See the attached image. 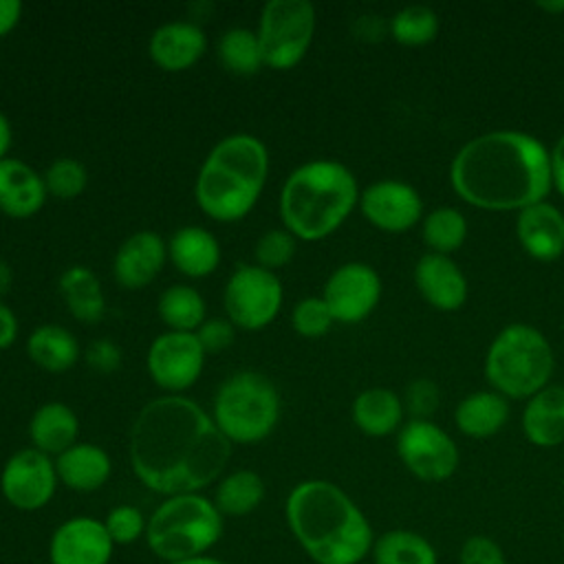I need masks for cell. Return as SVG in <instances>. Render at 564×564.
Wrapping results in <instances>:
<instances>
[{"label":"cell","mask_w":564,"mask_h":564,"mask_svg":"<svg viewBox=\"0 0 564 564\" xmlns=\"http://www.w3.org/2000/svg\"><path fill=\"white\" fill-rule=\"evenodd\" d=\"M207 40L194 22H167L159 26L150 37V57L170 73L185 70L200 59Z\"/></svg>","instance_id":"21"},{"label":"cell","mask_w":564,"mask_h":564,"mask_svg":"<svg viewBox=\"0 0 564 564\" xmlns=\"http://www.w3.org/2000/svg\"><path fill=\"white\" fill-rule=\"evenodd\" d=\"M223 535V513L203 494L167 496L150 516L148 549L163 560L183 562L207 555Z\"/></svg>","instance_id":"6"},{"label":"cell","mask_w":564,"mask_h":564,"mask_svg":"<svg viewBox=\"0 0 564 564\" xmlns=\"http://www.w3.org/2000/svg\"><path fill=\"white\" fill-rule=\"evenodd\" d=\"M441 390L432 379H414L405 390V408L414 419H425L438 408Z\"/></svg>","instance_id":"41"},{"label":"cell","mask_w":564,"mask_h":564,"mask_svg":"<svg viewBox=\"0 0 564 564\" xmlns=\"http://www.w3.org/2000/svg\"><path fill=\"white\" fill-rule=\"evenodd\" d=\"M315 31V9L308 0H271L260 18V48L264 64L293 68L308 51Z\"/></svg>","instance_id":"9"},{"label":"cell","mask_w":564,"mask_h":564,"mask_svg":"<svg viewBox=\"0 0 564 564\" xmlns=\"http://www.w3.org/2000/svg\"><path fill=\"white\" fill-rule=\"evenodd\" d=\"M267 172L269 152L258 137H225L214 145L198 172L196 203L214 220H240L258 203Z\"/></svg>","instance_id":"4"},{"label":"cell","mask_w":564,"mask_h":564,"mask_svg":"<svg viewBox=\"0 0 564 564\" xmlns=\"http://www.w3.org/2000/svg\"><path fill=\"white\" fill-rule=\"evenodd\" d=\"M381 297V280L366 262H346L330 273L322 300L335 322L357 324L366 319Z\"/></svg>","instance_id":"14"},{"label":"cell","mask_w":564,"mask_h":564,"mask_svg":"<svg viewBox=\"0 0 564 564\" xmlns=\"http://www.w3.org/2000/svg\"><path fill=\"white\" fill-rule=\"evenodd\" d=\"M454 192L469 205L494 212L524 209L551 189V156L531 134L494 130L467 141L449 165Z\"/></svg>","instance_id":"2"},{"label":"cell","mask_w":564,"mask_h":564,"mask_svg":"<svg viewBox=\"0 0 564 564\" xmlns=\"http://www.w3.org/2000/svg\"><path fill=\"white\" fill-rule=\"evenodd\" d=\"M88 183V174H86V167L75 161V159H57L48 165L46 174H44V185H46V192L55 198H75L84 192Z\"/></svg>","instance_id":"36"},{"label":"cell","mask_w":564,"mask_h":564,"mask_svg":"<svg viewBox=\"0 0 564 564\" xmlns=\"http://www.w3.org/2000/svg\"><path fill=\"white\" fill-rule=\"evenodd\" d=\"M55 463L48 454L26 447L15 452L2 467L0 491L4 500L20 511H37L46 507L57 487Z\"/></svg>","instance_id":"12"},{"label":"cell","mask_w":564,"mask_h":564,"mask_svg":"<svg viewBox=\"0 0 564 564\" xmlns=\"http://www.w3.org/2000/svg\"><path fill=\"white\" fill-rule=\"evenodd\" d=\"M167 247L154 231H137L121 242L115 253L112 271L121 286L143 289L150 284L165 264Z\"/></svg>","instance_id":"17"},{"label":"cell","mask_w":564,"mask_h":564,"mask_svg":"<svg viewBox=\"0 0 564 564\" xmlns=\"http://www.w3.org/2000/svg\"><path fill=\"white\" fill-rule=\"evenodd\" d=\"M280 416L275 386L260 372L231 375L214 397V423L229 443H258L267 438Z\"/></svg>","instance_id":"8"},{"label":"cell","mask_w":564,"mask_h":564,"mask_svg":"<svg viewBox=\"0 0 564 564\" xmlns=\"http://www.w3.org/2000/svg\"><path fill=\"white\" fill-rule=\"evenodd\" d=\"M18 337V319L15 313L0 302V350L11 346Z\"/></svg>","instance_id":"44"},{"label":"cell","mask_w":564,"mask_h":564,"mask_svg":"<svg viewBox=\"0 0 564 564\" xmlns=\"http://www.w3.org/2000/svg\"><path fill=\"white\" fill-rule=\"evenodd\" d=\"M196 337L205 352H223L234 344L236 330L227 319H205L196 330Z\"/></svg>","instance_id":"42"},{"label":"cell","mask_w":564,"mask_h":564,"mask_svg":"<svg viewBox=\"0 0 564 564\" xmlns=\"http://www.w3.org/2000/svg\"><path fill=\"white\" fill-rule=\"evenodd\" d=\"M522 432L538 447L564 443V388L544 386L522 412Z\"/></svg>","instance_id":"23"},{"label":"cell","mask_w":564,"mask_h":564,"mask_svg":"<svg viewBox=\"0 0 564 564\" xmlns=\"http://www.w3.org/2000/svg\"><path fill=\"white\" fill-rule=\"evenodd\" d=\"M516 234L529 256L555 260L564 251V214L546 200L533 203L518 212Z\"/></svg>","instance_id":"19"},{"label":"cell","mask_w":564,"mask_h":564,"mask_svg":"<svg viewBox=\"0 0 564 564\" xmlns=\"http://www.w3.org/2000/svg\"><path fill=\"white\" fill-rule=\"evenodd\" d=\"M467 236V220L456 207H436L423 218V240L432 253L456 251Z\"/></svg>","instance_id":"34"},{"label":"cell","mask_w":564,"mask_h":564,"mask_svg":"<svg viewBox=\"0 0 564 564\" xmlns=\"http://www.w3.org/2000/svg\"><path fill=\"white\" fill-rule=\"evenodd\" d=\"M282 306V284L278 275L258 264L238 267L225 286V311L231 324L258 330L273 322Z\"/></svg>","instance_id":"10"},{"label":"cell","mask_w":564,"mask_h":564,"mask_svg":"<svg viewBox=\"0 0 564 564\" xmlns=\"http://www.w3.org/2000/svg\"><path fill=\"white\" fill-rule=\"evenodd\" d=\"M289 531L315 564H359L375 544L366 513L335 482L304 480L284 502Z\"/></svg>","instance_id":"3"},{"label":"cell","mask_w":564,"mask_h":564,"mask_svg":"<svg viewBox=\"0 0 564 564\" xmlns=\"http://www.w3.org/2000/svg\"><path fill=\"white\" fill-rule=\"evenodd\" d=\"M170 564H227V562L209 557V555H200V557H192V560H183V562H170Z\"/></svg>","instance_id":"49"},{"label":"cell","mask_w":564,"mask_h":564,"mask_svg":"<svg viewBox=\"0 0 564 564\" xmlns=\"http://www.w3.org/2000/svg\"><path fill=\"white\" fill-rule=\"evenodd\" d=\"M115 542L104 520L73 516L64 520L48 540V564H110Z\"/></svg>","instance_id":"15"},{"label":"cell","mask_w":564,"mask_h":564,"mask_svg":"<svg viewBox=\"0 0 564 564\" xmlns=\"http://www.w3.org/2000/svg\"><path fill=\"white\" fill-rule=\"evenodd\" d=\"M359 205L375 227L390 234L408 231L423 216L419 192L412 185L392 178L368 185L359 196Z\"/></svg>","instance_id":"16"},{"label":"cell","mask_w":564,"mask_h":564,"mask_svg":"<svg viewBox=\"0 0 564 564\" xmlns=\"http://www.w3.org/2000/svg\"><path fill=\"white\" fill-rule=\"evenodd\" d=\"M397 454L405 469L423 482L452 478L460 458L452 436L425 419H412L401 427Z\"/></svg>","instance_id":"11"},{"label":"cell","mask_w":564,"mask_h":564,"mask_svg":"<svg viewBox=\"0 0 564 564\" xmlns=\"http://www.w3.org/2000/svg\"><path fill=\"white\" fill-rule=\"evenodd\" d=\"M458 564H507V557L494 538L476 533L460 544Z\"/></svg>","instance_id":"40"},{"label":"cell","mask_w":564,"mask_h":564,"mask_svg":"<svg viewBox=\"0 0 564 564\" xmlns=\"http://www.w3.org/2000/svg\"><path fill=\"white\" fill-rule=\"evenodd\" d=\"M231 443L192 399L170 394L150 401L130 430L137 478L167 496L198 494L225 469Z\"/></svg>","instance_id":"1"},{"label":"cell","mask_w":564,"mask_h":564,"mask_svg":"<svg viewBox=\"0 0 564 564\" xmlns=\"http://www.w3.org/2000/svg\"><path fill=\"white\" fill-rule=\"evenodd\" d=\"M59 291L66 300L68 311L79 322L95 324L104 317V313H106L104 291H101L99 278L90 269H86L82 264L68 267L59 275Z\"/></svg>","instance_id":"28"},{"label":"cell","mask_w":564,"mask_h":564,"mask_svg":"<svg viewBox=\"0 0 564 564\" xmlns=\"http://www.w3.org/2000/svg\"><path fill=\"white\" fill-rule=\"evenodd\" d=\"M86 361L93 370L110 375L121 366V348L110 339H97L86 348Z\"/></svg>","instance_id":"43"},{"label":"cell","mask_w":564,"mask_h":564,"mask_svg":"<svg viewBox=\"0 0 564 564\" xmlns=\"http://www.w3.org/2000/svg\"><path fill=\"white\" fill-rule=\"evenodd\" d=\"M256 260L262 269H280L284 267L295 253V236L286 229H269L256 242Z\"/></svg>","instance_id":"39"},{"label":"cell","mask_w":564,"mask_h":564,"mask_svg":"<svg viewBox=\"0 0 564 564\" xmlns=\"http://www.w3.org/2000/svg\"><path fill=\"white\" fill-rule=\"evenodd\" d=\"M29 357L48 372L68 370L79 357V344L75 335L57 324L37 326L26 341Z\"/></svg>","instance_id":"29"},{"label":"cell","mask_w":564,"mask_h":564,"mask_svg":"<svg viewBox=\"0 0 564 564\" xmlns=\"http://www.w3.org/2000/svg\"><path fill=\"white\" fill-rule=\"evenodd\" d=\"M22 15V2L18 0H0V37L7 35Z\"/></svg>","instance_id":"46"},{"label":"cell","mask_w":564,"mask_h":564,"mask_svg":"<svg viewBox=\"0 0 564 564\" xmlns=\"http://www.w3.org/2000/svg\"><path fill=\"white\" fill-rule=\"evenodd\" d=\"M403 403L388 388H368L352 403V421L368 436H388L401 425Z\"/></svg>","instance_id":"27"},{"label":"cell","mask_w":564,"mask_h":564,"mask_svg":"<svg viewBox=\"0 0 564 564\" xmlns=\"http://www.w3.org/2000/svg\"><path fill=\"white\" fill-rule=\"evenodd\" d=\"M562 485H564V474H562Z\"/></svg>","instance_id":"51"},{"label":"cell","mask_w":564,"mask_h":564,"mask_svg":"<svg viewBox=\"0 0 564 564\" xmlns=\"http://www.w3.org/2000/svg\"><path fill=\"white\" fill-rule=\"evenodd\" d=\"M359 198L352 172L330 159H315L284 181L280 214L286 231L302 240H319L333 234L352 212Z\"/></svg>","instance_id":"5"},{"label":"cell","mask_w":564,"mask_h":564,"mask_svg":"<svg viewBox=\"0 0 564 564\" xmlns=\"http://www.w3.org/2000/svg\"><path fill=\"white\" fill-rule=\"evenodd\" d=\"M205 350L196 333L167 330L159 335L148 350V370L156 386L181 392L189 388L203 372Z\"/></svg>","instance_id":"13"},{"label":"cell","mask_w":564,"mask_h":564,"mask_svg":"<svg viewBox=\"0 0 564 564\" xmlns=\"http://www.w3.org/2000/svg\"><path fill=\"white\" fill-rule=\"evenodd\" d=\"M9 145H11V123H9V119L0 112V161L4 159Z\"/></svg>","instance_id":"47"},{"label":"cell","mask_w":564,"mask_h":564,"mask_svg":"<svg viewBox=\"0 0 564 564\" xmlns=\"http://www.w3.org/2000/svg\"><path fill=\"white\" fill-rule=\"evenodd\" d=\"M44 176L18 159L0 161V212L11 218L37 214L46 200Z\"/></svg>","instance_id":"20"},{"label":"cell","mask_w":564,"mask_h":564,"mask_svg":"<svg viewBox=\"0 0 564 564\" xmlns=\"http://www.w3.org/2000/svg\"><path fill=\"white\" fill-rule=\"evenodd\" d=\"M538 7L540 9H544V11H549V13H560V11H564V0H546V2H538Z\"/></svg>","instance_id":"50"},{"label":"cell","mask_w":564,"mask_h":564,"mask_svg":"<svg viewBox=\"0 0 564 564\" xmlns=\"http://www.w3.org/2000/svg\"><path fill=\"white\" fill-rule=\"evenodd\" d=\"M414 284L438 311H456L467 300V280L449 256L425 253L414 267Z\"/></svg>","instance_id":"18"},{"label":"cell","mask_w":564,"mask_h":564,"mask_svg":"<svg viewBox=\"0 0 564 564\" xmlns=\"http://www.w3.org/2000/svg\"><path fill=\"white\" fill-rule=\"evenodd\" d=\"M11 280H13L11 267H9L4 260H0V297L9 293V289H11Z\"/></svg>","instance_id":"48"},{"label":"cell","mask_w":564,"mask_h":564,"mask_svg":"<svg viewBox=\"0 0 564 564\" xmlns=\"http://www.w3.org/2000/svg\"><path fill=\"white\" fill-rule=\"evenodd\" d=\"M218 57L223 66L236 75H253L264 64L258 35L242 26H234L223 33L218 42Z\"/></svg>","instance_id":"33"},{"label":"cell","mask_w":564,"mask_h":564,"mask_svg":"<svg viewBox=\"0 0 564 564\" xmlns=\"http://www.w3.org/2000/svg\"><path fill=\"white\" fill-rule=\"evenodd\" d=\"M55 471L68 489L95 491L110 478L112 463L99 445L75 443L55 458Z\"/></svg>","instance_id":"22"},{"label":"cell","mask_w":564,"mask_h":564,"mask_svg":"<svg viewBox=\"0 0 564 564\" xmlns=\"http://www.w3.org/2000/svg\"><path fill=\"white\" fill-rule=\"evenodd\" d=\"M33 447L44 454H62L77 443L79 421L77 414L59 401L44 403L35 410L29 423Z\"/></svg>","instance_id":"25"},{"label":"cell","mask_w":564,"mask_h":564,"mask_svg":"<svg viewBox=\"0 0 564 564\" xmlns=\"http://www.w3.org/2000/svg\"><path fill=\"white\" fill-rule=\"evenodd\" d=\"M167 253L174 267L189 278L209 275L220 262V245L216 236L198 225L181 227L170 238Z\"/></svg>","instance_id":"24"},{"label":"cell","mask_w":564,"mask_h":564,"mask_svg":"<svg viewBox=\"0 0 564 564\" xmlns=\"http://www.w3.org/2000/svg\"><path fill=\"white\" fill-rule=\"evenodd\" d=\"M291 322L302 337L315 339L328 333L335 317L322 297H304L295 304Z\"/></svg>","instance_id":"38"},{"label":"cell","mask_w":564,"mask_h":564,"mask_svg":"<svg viewBox=\"0 0 564 564\" xmlns=\"http://www.w3.org/2000/svg\"><path fill=\"white\" fill-rule=\"evenodd\" d=\"M553 372V352L546 337L529 324L505 326L491 341L485 377L502 397L531 399Z\"/></svg>","instance_id":"7"},{"label":"cell","mask_w":564,"mask_h":564,"mask_svg":"<svg viewBox=\"0 0 564 564\" xmlns=\"http://www.w3.org/2000/svg\"><path fill=\"white\" fill-rule=\"evenodd\" d=\"M372 564H438L434 544L410 529H390L375 538Z\"/></svg>","instance_id":"30"},{"label":"cell","mask_w":564,"mask_h":564,"mask_svg":"<svg viewBox=\"0 0 564 564\" xmlns=\"http://www.w3.org/2000/svg\"><path fill=\"white\" fill-rule=\"evenodd\" d=\"M390 33L399 44L405 46L427 44L438 33V15L425 4L403 7L392 15Z\"/></svg>","instance_id":"35"},{"label":"cell","mask_w":564,"mask_h":564,"mask_svg":"<svg viewBox=\"0 0 564 564\" xmlns=\"http://www.w3.org/2000/svg\"><path fill=\"white\" fill-rule=\"evenodd\" d=\"M104 527L115 546H128L134 544L139 538H145L148 518L141 513V509L132 505H117L108 511Z\"/></svg>","instance_id":"37"},{"label":"cell","mask_w":564,"mask_h":564,"mask_svg":"<svg viewBox=\"0 0 564 564\" xmlns=\"http://www.w3.org/2000/svg\"><path fill=\"white\" fill-rule=\"evenodd\" d=\"M159 315L172 330L196 333L205 322V300L196 289L174 284L161 293Z\"/></svg>","instance_id":"32"},{"label":"cell","mask_w":564,"mask_h":564,"mask_svg":"<svg viewBox=\"0 0 564 564\" xmlns=\"http://www.w3.org/2000/svg\"><path fill=\"white\" fill-rule=\"evenodd\" d=\"M264 500V482L251 469H238L225 476L214 494V505L223 516H247Z\"/></svg>","instance_id":"31"},{"label":"cell","mask_w":564,"mask_h":564,"mask_svg":"<svg viewBox=\"0 0 564 564\" xmlns=\"http://www.w3.org/2000/svg\"><path fill=\"white\" fill-rule=\"evenodd\" d=\"M507 419L509 403L500 392H474L465 397L454 412L456 427L471 438L494 436L502 430Z\"/></svg>","instance_id":"26"},{"label":"cell","mask_w":564,"mask_h":564,"mask_svg":"<svg viewBox=\"0 0 564 564\" xmlns=\"http://www.w3.org/2000/svg\"><path fill=\"white\" fill-rule=\"evenodd\" d=\"M549 156H551V183L564 196V134L557 139V143L549 152Z\"/></svg>","instance_id":"45"}]
</instances>
